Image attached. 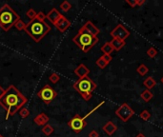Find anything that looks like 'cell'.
I'll return each instance as SVG.
<instances>
[{
  "mask_svg": "<svg viewBox=\"0 0 163 137\" xmlns=\"http://www.w3.org/2000/svg\"><path fill=\"white\" fill-rule=\"evenodd\" d=\"M101 57L103 58V60H104L107 64H109V63L112 61V59H113L112 55H110V54H103Z\"/></svg>",
  "mask_w": 163,
  "mask_h": 137,
  "instance_id": "32",
  "label": "cell"
},
{
  "mask_svg": "<svg viewBox=\"0 0 163 137\" xmlns=\"http://www.w3.org/2000/svg\"><path fill=\"white\" fill-rule=\"evenodd\" d=\"M27 102L28 98L23 95L15 86H9V88L5 89L4 95L0 98V105L7 112L5 119L8 120L10 117L13 116Z\"/></svg>",
  "mask_w": 163,
  "mask_h": 137,
  "instance_id": "1",
  "label": "cell"
},
{
  "mask_svg": "<svg viewBox=\"0 0 163 137\" xmlns=\"http://www.w3.org/2000/svg\"><path fill=\"white\" fill-rule=\"evenodd\" d=\"M50 118L47 114H45L44 112H41L39 113L38 115H36L34 118V122L37 125V126H42L44 127L45 125H47L48 122H49Z\"/></svg>",
  "mask_w": 163,
  "mask_h": 137,
  "instance_id": "12",
  "label": "cell"
},
{
  "mask_svg": "<svg viewBox=\"0 0 163 137\" xmlns=\"http://www.w3.org/2000/svg\"><path fill=\"white\" fill-rule=\"evenodd\" d=\"M89 137H99V134L97 130H92L89 133Z\"/></svg>",
  "mask_w": 163,
  "mask_h": 137,
  "instance_id": "34",
  "label": "cell"
},
{
  "mask_svg": "<svg viewBox=\"0 0 163 137\" xmlns=\"http://www.w3.org/2000/svg\"><path fill=\"white\" fill-rule=\"evenodd\" d=\"M68 126L71 128V129L76 133H80L87 126L86 119L79 114H76V115L68 122Z\"/></svg>",
  "mask_w": 163,
  "mask_h": 137,
  "instance_id": "7",
  "label": "cell"
},
{
  "mask_svg": "<svg viewBox=\"0 0 163 137\" xmlns=\"http://www.w3.org/2000/svg\"><path fill=\"white\" fill-rule=\"evenodd\" d=\"M14 27H15V29H16L17 31H25L26 23H25L24 21H23V20L19 19V20L16 21V23L14 24Z\"/></svg>",
  "mask_w": 163,
  "mask_h": 137,
  "instance_id": "22",
  "label": "cell"
},
{
  "mask_svg": "<svg viewBox=\"0 0 163 137\" xmlns=\"http://www.w3.org/2000/svg\"><path fill=\"white\" fill-rule=\"evenodd\" d=\"M102 129L108 134V135H113L115 131H116V129H118V127H116L112 121H108L104 126H103V128H102Z\"/></svg>",
  "mask_w": 163,
  "mask_h": 137,
  "instance_id": "15",
  "label": "cell"
},
{
  "mask_svg": "<svg viewBox=\"0 0 163 137\" xmlns=\"http://www.w3.org/2000/svg\"><path fill=\"white\" fill-rule=\"evenodd\" d=\"M35 18H36L37 20H39V21H45V19H46V14H45L43 12H38Z\"/></svg>",
  "mask_w": 163,
  "mask_h": 137,
  "instance_id": "31",
  "label": "cell"
},
{
  "mask_svg": "<svg viewBox=\"0 0 163 137\" xmlns=\"http://www.w3.org/2000/svg\"><path fill=\"white\" fill-rule=\"evenodd\" d=\"M96 64H97V67H99L100 68H105L106 67H107V63L103 60V58L102 57H99L97 60V62H96Z\"/></svg>",
  "mask_w": 163,
  "mask_h": 137,
  "instance_id": "28",
  "label": "cell"
},
{
  "mask_svg": "<svg viewBox=\"0 0 163 137\" xmlns=\"http://www.w3.org/2000/svg\"><path fill=\"white\" fill-rule=\"evenodd\" d=\"M19 115L21 118H27L30 115V111L27 108H21L19 109Z\"/></svg>",
  "mask_w": 163,
  "mask_h": 137,
  "instance_id": "24",
  "label": "cell"
},
{
  "mask_svg": "<svg viewBox=\"0 0 163 137\" xmlns=\"http://www.w3.org/2000/svg\"><path fill=\"white\" fill-rule=\"evenodd\" d=\"M49 80H50L52 83L55 84V83H57V82L60 80V76H59V74H56V73H53V74L50 75Z\"/></svg>",
  "mask_w": 163,
  "mask_h": 137,
  "instance_id": "27",
  "label": "cell"
},
{
  "mask_svg": "<svg viewBox=\"0 0 163 137\" xmlns=\"http://www.w3.org/2000/svg\"><path fill=\"white\" fill-rule=\"evenodd\" d=\"M4 94H5V89L1 86H0V98H1L4 95Z\"/></svg>",
  "mask_w": 163,
  "mask_h": 137,
  "instance_id": "36",
  "label": "cell"
},
{
  "mask_svg": "<svg viewBox=\"0 0 163 137\" xmlns=\"http://www.w3.org/2000/svg\"><path fill=\"white\" fill-rule=\"evenodd\" d=\"M101 52L103 53V54H110L111 55V53L114 51L113 50V46L111 45V43L110 42H106L102 47H101Z\"/></svg>",
  "mask_w": 163,
  "mask_h": 137,
  "instance_id": "18",
  "label": "cell"
},
{
  "mask_svg": "<svg viewBox=\"0 0 163 137\" xmlns=\"http://www.w3.org/2000/svg\"><path fill=\"white\" fill-rule=\"evenodd\" d=\"M157 54V51L154 48V47H151L148 51H147V55L150 57V58H154L155 57Z\"/></svg>",
  "mask_w": 163,
  "mask_h": 137,
  "instance_id": "29",
  "label": "cell"
},
{
  "mask_svg": "<svg viewBox=\"0 0 163 137\" xmlns=\"http://www.w3.org/2000/svg\"><path fill=\"white\" fill-rule=\"evenodd\" d=\"M160 82H161V83H162V84H163V76H162V77H161V79H160Z\"/></svg>",
  "mask_w": 163,
  "mask_h": 137,
  "instance_id": "38",
  "label": "cell"
},
{
  "mask_svg": "<svg viewBox=\"0 0 163 137\" xmlns=\"http://www.w3.org/2000/svg\"><path fill=\"white\" fill-rule=\"evenodd\" d=\"M61 16H62V14H61L55 8L52 9L47 14H46V18H47L50 22H52L54 25L55 24V23L57 22V20H58Z\"/></svg>",
  "mask_w": 163,
  "mask_h": 137,
  "instance_id": "13",
  "label": "cell"
},
{
  "mask_svg": "<svg viewBox=\"0 0 163 137\" xmlns=\"http://www.w3.org/2000/svg\"><path fill=\"white\" fill-rule=\"evenodd\" d=\"M60 8H61V10L63 11V12H65V13H67V12H69L70 10H71V8H72V5H71V3H69L68 1H63L61 4H60Z\"/></svg>",
  "mask_w": 163,
  "mask_h": 137,
  "instance_id": "23",
  "label": "cell"
},
{
  "mask_svg": "<svg viewBox=\"0 0 163 137\" xmlns=\"http://www.w3.org/2000/svg\"><path fill=\"white\" fill-rule=\"evenodd\" d=\"M136 72H137V74H138L139 75L143 76V75H145V74H148V72H149V68H148V67H147L146 65L141 64V65H139V66H138V68H136Z\"/></svg>",
  "mask_w": 163,
  "mask_h": 137,
  "instance_id": "20",
  "label": "cell"
},
{
  "mask_svg": "<svg viewBox=\"0 0 163 137\" xmlns=\"http://www.w3.org/2000/svg\"><path fill=\"white\" fill-rule=\"evenodd\" d=\"M155 84H156V82H155V80L152 77V76H149V77H147L144 81H143V85L146 87V89H153L155 86Z\"/></svg>",
  "mask_w": 163,
  "mask_h": 137,
  "instance_id": "17",
  "label": "cell"
},
{
  "mask_svg": "<svg viewBox=\"0 0 163 137\" xmlns=\"http://www.w3.org/2000/svg\"><path fill=\"white\" fill-rule=\"evenodd\" d=\"M42 132L46 135V136H50V135H52V133L54 132V128L51 126V125H49V124H47V125H45L43 128H42Z\"/></svg>",
  "mask_w": 163,
  "mask_h": 137,
  "instance_id": "21",
  "label": "cell"
},
{
  "mask_svg": "<svg viewBox=\"0 0 163 137\" xmlns=\"http://www.w3.org/2000/svg\"><path fill=\"white\" fill-rule=\"evenodd\" d=\"M110 34H111V36L113 38H116V39H120V40H124L125 41L126 38L129 37L130 32L122 24H118L111 32Z\"/></svg>",
  "mask_w": 163,
  "mask_h": 137,
  "instance_id": "9",
  "label": "cell"
},
{
  "mask_svg": "<svg viewBox=\"0 0 163 137\" xmlns=\"http://www.w3.org/2000/svg\"><path fill=\"white\" fill-rule=\"evenodd\" d=\"M36 15H37V13H36L34 9H30V10H28L27 13H26V16L30 19V21L35 19Z\"/></svg>",
  "mask_w": 163,
  "mask_h": 137,
  "instance_id": "25",
  "label": "cell"
},
{
  "mask_svg": "<svg viewBox=\"0 0 163 137\" xmlns=\"http://www.w3.org/2000/svg\"><path fill=\"white\" fill-rule=\"evenodd\" d=\"M126 3H127L128 5H130L131 8H134V7L137 6V4H136V0H126Z\"/></svg>",
  "mask_w": 163,
  "mask_h": 137,
  "instance_id": "33",
  "label": "cell"
},
{
  "mask_svg": "<svg viewBox=\"0 0 163 137\" xmlns=\"http://www.w3.org/2000/svg\"><path fill=\"white\" fill-rule=\"evenodd\" d=\"M135 137H146V136H145V135H144L143 133H138V134H137V135H136Z\"/></svg>",
  "mask_w": 163,
  "mask_h": 137,
  "instance_id": "37",
  "label": "cell"
},
{
  "mask_svg": "<svg viewBox=\"0 0 163 137\" xmlns=\"http://www.w3.org/2000/svg\"><path fill=\"white\" fill-rule=\"evenodd\" d=\"M139 116H140V118L143 119L144 121H148V120L151 118V113H150L147 109H144L143 111L140 112V114H139Z\"/></svg>",
  "mask_w": 163,
  "mask_h": 137,
  "instance_id": "26",
  "label": "cell"
},
{
  "mask_svg": "<svg viewBox=\"0 0 163 137\" xmlns=\"http://www.w3.org/2000/svg\"><path fill=\"white\" fill-rule=\"evenodd\" d=\"M99 41L97 36H94L87 32L83 27L80 28L78 33L73 37V42L84 53H88Z\"/></svg>",
  "mask_w": 163,
  "mask_h": 137,
  "instance_id": "3",
  "label": "cell"
},
{
  "mask_svg": "<svg viewBox=\"0 0 163 137\" xmlns=\"http://www.w3.org/2000/svg\"><path fill=\"white\" fill-rule=\"evenodd\" d=\"M134 114V110L127 104L123 103L118 109L115 110V115L118 116L122 122H127Z\"/></svg>",
  "mask_w": 163,
  "mask_h": 137,
  "instance_id": "8",
  "label": "cell"
},
{
  "mask_svg": "<svg viewBox=\"0 0 163 137\" xmlns=\"http://www.w3.org/2000/svg\"><path fill=\"white\" fill-rule=\"evenodd\" d=\"M74 73L79 78H83L85 76H88V74H90V70L84 64H80L76 67V68H75Z\"/></svg>",
  "mask_w": 163,
  "mask_h": 137,
  "instance_id": "11",
  "label": "cell"
},
{
  "mask_svg": "<svg viewBox=\"0 0 163 137\" xmlns=\"http://www.w3.org/2000/svg\"><path fill=\"white\" fill-rule=\"evenodd\" d=\"M19 19L20 16L10 5L4 4L0 8V28L4 32H9Z\"/></svg>",
  "mask_w": 163,
  "mask_h": 137,
  "instance_id": "4",
  "label": "cell"
},
{
  "mask_svg": "<svg viewBox=\"0 0 163 137\" xmlns=\"http://www.w3.org/2000/svg\"><path fill=\"white\" fill-rule=\"evenodd\" d=\"M37 96L46 105H49L54 99H55V97L57 96V93L49 84H46L37 93Z\"/></svg>",
  "mask_w": 163,
  "mask_h": 137,
  "instance_id": "6",
  "label": "cell"
},
{
  "mask_svg": "<svg viewBox=\"0 0 163 137\" xmlns=\"http://www.w3.org/2000/svg\"><path fill=\"white\" fill-rule=\"evenodd\" d=\"M51 31V27L45 21H39L36 18L26 24V33L35 42H40Z\"/></svg>",
  "mask_w": 163,
  "mask_h": 137,
  "instance_id": "2",
  "label": "cell"
},
{
  "mask_svg": "<svg viewBox=\"0 0 163 137\" xmlns=\"http://www.w3.org/2000/svg\"><path fill=\"white\" fill-rule=\"evenodd\" d=\"M140 96H141V98H142L145 102H149L150 100L153 99L154 94L151 93V91H150L149 89H145V90H143L142 93H141Z\"/></svg>",
  "mask_w": 163,
  "mask_h": 137,
  "instance_id": "19",
  "label": "cell"
},
{
  "mask_svg": "<svg viewBox=\"0 0 163 137\" xmlns=\"http://www.w3.org/2000/svg\"><path fill=\"white\" fill-rule=\"evenodd\" d=\"M83 28H84L87 32H89L91 34L94 35V36H97V34L100 33L99 29H98L92 21H87V22L85 23V24H84Z\"/></svg>",
  "mask_w": 163,
  "mask_h": 137,
  "instance_id": "14",
  "label": "cell"
},
{
  "mask_svg": "<svg viewBox=\"0 0 163 137\" xmlns=\"http://www.w3.org/2000/svg\"><path fill=\"white\" fill-rule=\"evenodd\" d=\"M0 137H3V135H1V134H0Z\"/></svg>",
  "mask_w": 163,
  "mask_h": 137,
  "instance_id": "39",
  "label": "cell"
},
{
  "mask_svg": "<svg viewBox=\"0 0 163 137\" xmlns=\"http://www.w3.org/2000/svg\"><path fill=\"white\" fill-rule=\"evenodd\" d=\"M55 26L56 27V29L60 32V33H64L65 31H67L70 26H71V22H70L64 15H62L57 22L55 24Z\"/></svg>",
  "mask_w": 163,
  "mask_h": 137,
  "instance_id": "10",
  "label": "cell"
},
{
  "mask_svg": "<svg viewBox=\"0 0 163 137\" xmlns=\"http://www.w3.org/2000/svg\"><path fill=\"white\" fill-rule=\"evenodd\" d=\"M73 87L85 101H89L92 98V93L97 89V85L89 76H85L83 78H79L73 85Z\"/></svg>",
  "mask_w": 163,
  "mask_h": 137,
  "instance_id": "5",
  "label": "cell"
},
{
  "mask_svg": "<svg viewBox=\"0 0 163 137\" xmlns=\"http://www.w3.org/2000/svg\"><path fill=\"white\" fill-rule=\"evenodd\" d=\"M104 103H105L104 101L100 102V103H99V104H98V105H97V107H95V108H94V109H92V110H91L90 112H88V113L86 114V115L84 116V118H85V119H86V118H88V117H89V116L91 115V114H92V113H94V112H95V111H96L97 109H99V108H100V107H101L102 105H104Z\"/></svg>",
  "mask_w": 163,
  "mask_h": 137,
  "instance_id": "30",
  "label": "cell"
},
{
  "mask_svg": "<svg viewBox=\"0 0 163 137\" xmlns=\"http://www.w3.org/2000/svg\"><path fill=\"white\" fill-rule=\"evenodd\" d=\"M111 45L113 46V48L114 51H120L124 46L126 45V42L124 40H120V39H116V38H113V40L110 42Z\"/></svg>",
  "mask_w": 163,
  "mask_h": 137,
  "instance_id": "16",
  "label": "cell"
},
{
  "mask_svg": "<svg viewBox=\"0 0 163 137\" xmlns=\"http://www.w3.org/2000/svg\"><path fill=\"white\" fill-rule=\"evenodd\" d=\"M145 2H146L145 0H136V4H137V6H142Z\"/></svg>",
  "mask_w": 163,
  "mask_h": 137,
  "instance_id": "35",
  "label": "cell"
}]
</instances>
